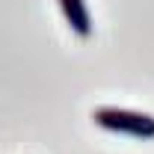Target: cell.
Returning a JSON list of instances; mask_svg holds the SVG:
<instances>
[{
  "label": "cell",
  "mask_w": 154,
  "mask_h": 154,
  "mask_svg": "<svg viewBox=\"0 0 154 154\" xmlns=\"http://www.w3.org/2000/svg\"><path fill=\"white\" fill-rule=\"evenodd\" d=\"M92 122L104 131L125 134L134 139H154V116L139 110H122V107H95Z\"/></svg>",
  "instance_id": "cell-1"
},
{
  "label": "cell",
  "mask_w": 154,
  "mask_h": 154,
  "mask_svg": "<svg viewBox=\"0 0 154 154\" xmlns=\"http://www.w3.org/2000/svg\"><path fill=\"white\" fill-rule=\"evenodd\" d=\"M57 3H59V12H62L65 24L74 30V36L80 38L92 36V15L86 9V0H57Z\"/></svg>",
  "instance_id": "cell-2"
}]
</instances>
